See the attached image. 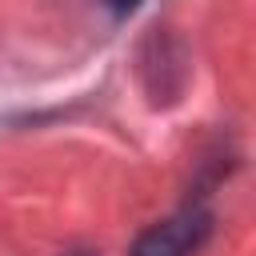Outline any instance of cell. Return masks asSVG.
Instances as JSON below:
<instances>
[{
  "label": "cell",
  "instance_id": "obj_1",
  "mask_svg": "<svg viewBox=\"0 0 256 256\" xmlns=\"http://www.w3.org/2000/svg\"><path fill=\"white\" fill-rule=\"evenodd\" d=\"M208 236H212V212L184 208V212L144 228L132 244V256H192L204 248Z\"/></svg>",
  "mask_w": 256,
  "mask_h": 256
},
{
  "label": "cell",
  "instance_id": "obj_3",
  "mask_svg": "<svg viewBox=\"0 0 256 256\" xmlns=\"http://www.w3.org/2000/svg\"><path fill=\"white\" fill-rule=\"evenodd\" d=\"M72 256H92V252H72Z\"/></svg>",
  "mask_w": 256,
  "mask_h": 256
},
{
  "label": "cell",
  "instance_id": "obj_2",
  "mask_svg": "<svg viewBox=\"0 0 256 256\" xmlns=\"http://www.w3.org/2000/svg\"><path fill=\"white\" fill-rule=\"evenodd\" d=\"M108 4H112L120 16H128V12H136V8H140V0H108Z\"/></svg>",
  "mask_w": 256,
  "mask_h": 256
}]
</instances>
